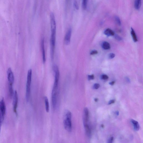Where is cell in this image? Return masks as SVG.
Instances as JSON below:
<instances>
[{"instance_id": "cell-1", "label": "cell", "mask_w": 143, "mask_h": 143, "mask_svg": "<svg viewBox=\"0 0 143 143\" xmlns=\"http://www.w3.org/2000/svg\"><path fill=\"white\" fill-rule=\"evenodd\" d=\"M72 117L71 113L67 111L66 113L63 123L65 129L69 132H71L72 131Z\"/></svg>"}, {"instance_id": "cell-2", "label": "cell", "mask_w": 143, "mask_h": 143, "mask_svg": "<svg viewBox=\"0 0 143 143\" xmlns=\"http://www.w3.org/2000/svg\"><path fill=\"white\" fill-rule=\"evenodd\" d=\"M32 70L31 69L28 72L27 82L26 86V99L27 102H28L30 97L31 86V82Z\"/></svg>"}, {"instance_id": "cell-3", "label": "cell", "mask_w": 143, "mask_h": 143, "mask_svg": "<svg viewBox=\"0 0 143 143\" xmlns=\"http://www.w3.org/2000/svg\"><path fill=\"white\" fill-rule=\"evenodd\" d=\"M56 34V33H52L50 40V55L52 60L54 58Z\"/></svg>"}, {"instance_id": "cell-4", "label": "cell", "mask_w": 143, "mask_h": 143, "mask_svg": "<svg viewBox=\"0 0 143 143\" xmlns=\"http://www.w3.org/2000/svg\"><path fill=\"white\" fill-rule=\"evenodd\" d=\"M51 30L52 32H56V25L54 14L51 13L50 14Z\"/></svg>"}, {"instance_id": "cell-5", "label": "cell", "mask_w": 143, "mask_h": 143, "mask_svg": "<svg viewBox=\"0 0 143 143\" xmlns=\"http://www.w3.org/2000/svg\"><path fill=\"white\" fill-rule=\"evenodd\" d=\"M13 110L14 112L17 114V108H18V93L16 91H15L13 95Z\"/></svg>"}, {"instance_id": "cell-6", "label": "cell", "mask_w": 143, "mask_h": 143, "mask_svg": "<svg viewBox=\"0 0 143 143\" xmlns=\"http://www.w3.org/2000/svg\"><path fill=\"white\" fill-rule=\"evenodd\" d=\"M8 78L9 84H13L14 82V75L12 71L11 68H8L7 71Z\"/></svg>"}, {"instance_id": "cell-7", "label": "cell", "mask_w": 143, "mask_h": 143, "mask_svg": "<svg viewBox=\"0 0 143 143\" xmlns=\"http://www.w3.org/2000/svg\"><path fill=\"white\" fill-rule=\"evenodd\" d=\"M6 108L5 102H4V99H2L1 101H0V110L3 119L4 120L6 113Z\"/></svg>"}, {"instance_id": "cell-8", "label": "cell", "mask_w": 143, "mask_h": 143, "mask_svg": "<svg viewBox=\"0 0 143 143\" xmlns=\"http://www.w3.org/2000/svg\"><path fill=\"white\" fill-rule=\"evenodd\" d=\"M72 32V30L71 28H70L68 30L66 34L64 39V42L65 44L67 45H68L70 43Z\"/></svg>"}, {"instance_id": "cell-9", "label": "cell", "mask_w": 143, "mask_h": 143, "mask_svg": "<svg viewBox=\"0 0 143 143\" xmlns=\"http://www.w3.org/2000/svg\"><path fill=\"white\" fill-rule=\"evenodd\" d=\"M89 119V111L87 108H85L84 109V116H83V122L84 125L87 124V122Z\"/></svg>"}, {"instance_id": "cell-10", "label": "cell", "mask_w": 143, "mask_h": 143, "mask_svg": "<svg viewBox=\"0 0 143 143\" xmlns=\"http://www.w3.org/2000/svg\"><path fill=\"white\" fill-rule=\"evenodd\" d=\"M44 39L42 40L41 42V48L42 49V59L43 63H44L46 61V57L45 51L44 49Z\"/></svg>"}, {"instance_id": "cell-11", "label": "cell", "mask_w": 143, "mask_h": 143, "mask_svg": "<svg viewBox=\"0 0 143 143\" xmlns=\"http://www.w3.org/2000/svg\"><path fill=\"white\" fill-rule=\"evenodd\" d=\"M131 123L133 125L134 129L136 131H138L140 129V125L138 122L132 119Z\"/></svg>"}, {"instance_id": "cell-12", "label": "cell", "mask_w": 143, "mask_h": 143, "mask_svg": "<svg viewBox=\"0 0 143 143\" xmlns=\"http://www.w3.org/2000/svg\"><path fill=\"white\" fill-rule=\"evenodd\" d=\"M84 126L86 135L87 136L89 137L91 135V131L90 128L87 124L84 125Z\"/></svg>"}, {"instance_id": "cell-13", "label": "cell", "mask_w": 143, "mask_h": 143, "mask_svg": "<svg viewBox=\"0 0 143 143\" xmlns=\"http://www.w3.org/2000/svg\"><path fill=\"white\" fill-rule=\"evenodd\" d=\"M104 34L108 37L114 36V32L110 29H106L104 32Z\"/></svg>"}, {"instance_id": "cell-14", "label": "cell", "mask_w": 143, "mask_h": 143, "mask_svg": "<svg viewBox=\"0 0 143 143\" xmlns=\"http://www.w3.org/2000/svg\"><path fill=\"white\" fill-rule=\"evenodd\" d=\"M141 5V0H135L134 2V7L136 9L139 10Z\"/></svg>"}, {"instance_id": "cell-15", "label": "cell", "mask_w": 143, "mask_h": 143, "mask_svg": "<svg viewBox=\"0 0 143 143\" xmlns=\"http://www.w3.org/2000/svg\"><path fill=\"white\" fill-rule=\"evenodd\" d=\"M45 103V108L46 111L48 112L49 111V104L47 97H44Z\"/></svg>"}, {"instance_id": "cell-16", "label": "cell", "mask_w": 143, "mask_h": 143, "mask_svg": "<svg viewBox=\"0 0 143 143\" xmlns=\"http://www.w3.org/2000/svg\"><path fill=\"white\" fill-rule=\"evenodd\" d=\"M102 46V48L105 50H109L110 48V44L108 42L106 41H104L103 42Z\"/></svg>"}, {"instance_id": "cell-17", "label": "cell", "mask_w": 143, "mask_h": 143, "mask_svg": "<svg viewBox=\"0 0 143 143\" xmlns=\"http://www.w3.org/2000/svg\"><path fill=\"white\" fill-rule=\"evenodd\" d=\"M131 35L132 37H133L134 41L135 42H137L138 40L135 31H134V30L132 28L131 29Z\"/></svg>"}, {"instance_id": "cell-18", "label": "cell", "mask_w": 143, "mask_h": 143, "mask_svg": "<svg viewBox=\"0 0 143 143\" xmlns=\"http://www.w3.org/2000/svg\"><path fill=\"white\" fill-rule=\"evenodd\" d=\"M87 0H82V7L83 9L85 10L86 9L87 7Z\"/></svg>"}, {"instance_id": "cell-19", "label": "cell", "mask_w": 143, "mask_h": 143, "mask_svg": "<svg viewBox=\"0 0 143 143\" xmlns=\"http://www.w3.org/2000/svg\"><path fill=\"white\" fill-rule=\"evenodd\" d=\"M115 21L119 25H121V22L120 18L118 16H116L115 17Z\"/></svg>"}, {"instance_id": "cell-20", "label": "cell", "mask_w": 143, "mask_h": 143, "mask_svg": "<svg viewBox=\"0 0 143 143\" xmlns=\"http://www.w3.org/2000/svg\"><path fill=\"white\" fill-rule=\"evenodd\" d=\"M3 121V119L2 116L1 111L0 110V128H1L2 122Z\"/></svg>"}, {"instance_id": "cell-21", "label": "cell", "mask_w": 143, "mask_h": 143, "mask_svg": "<svg viewBox=\"0 0 143 143\" xmlns=\"http://www.w3.org/2000/svg\"><path fill=\"white\" fill-rule=\"evenodd\" d=\"M101 78L102 80H106L108 79V77L106 75L103 74Z\"/></svg>"}, {"instance_id": "cell-22", "label": "cell", "mask_w": 143, "mask_h": 143, "mask_svg": "<svg viewBox=\"0 0 143 143\" xmlns=\"http://www.w3.org/2000/svg\"><path fill=\"white\" fill-rule=\"evenodd\" d=\"M100 87V85L97 83H96L94 85L93 87V88L95 89H97L99 88Z\"/></svg>"}, {"instance_id": "cell-23", "label": "cell", "mask_w": 143, "mask_h": 143, "mask_svg": "<svg viewBox=\"0 0 143 143\" xmlns=\"http://www.w3.org/2000/svg\"><path fill=\"white\" fill-rule=\"evenodd\" d=\"M74 5L75 7L77 10L79 9V7L77 2L76 1H75L74 3Z\"/></svg>"}, {"instance_id": "cell-24", "label": "cell", "mask_w": 143, "mask_h": 143, "mask_svg": "<svg viewBox=\"0 0 143 143\" xmlns=\"http://www.w3.org/2000/svg\"><path fill=\"white\" fill-rule=\"evenodd\" d=\"M115 56V55L114 53H111L109 55V57L110 59H112L114 58Z\"/></svg>"}, {"instance_id": "cell-25", "label": "cell", "mask_w": 143, "mask_h": 143, "mask_svg": "<svg viewBox=\"0 0 143 143\" xmlns=\"http://www.w3.org/2000/svg\"><path fill=\"white\" fill-rule=\"evenodd\" d=\"M94 79V76L93 75L88 76V79L89 80H93Z\"/></svg>"}, {"instance_id": "cell-26", "label": "cell", "mask_w": 143, "mask_h": 143, "mask_svg": "<svg viewBox=\"0 0 143 143\" xmlns=\"http://www.w3.org/2000/svg\"><path fill=\"white\" fill-rule=\"evenodd\" d=\"M98 53V52L97 50H94L92 51V52L90 53V54L91 55H94L97 54Z\"/></svg>"}, {"instance_id": "cell-27", "label": "cell", "mask_w": 143, "mask_h": 143, "mask_svg": "<svg viewBox=\"0 0 143 143\" xmlns=\"http://www.w3.org/2000/svg\"><path fill=\"white\" fill-rule=\"evenodd\" d=\"M115 37L116 39L118 40L121 41L122 40V38L120 36L117 35L115 36Z\"/></svg>"}, {"instance_id": "cell-28", "label": "cell", "mask_w": 143, "mask_h": 143, "mask_svg": "<svg viewBox=\"0 0 143 143\" xmlns=\"http://www.w3.org/2000/svg\"><path fill=\"white\" fill-rule=\"evenodd\" d=\"M114 138L113 137H111L108 141V143H111L113 142Z\"/></svg>"}, {"instance_id": "cell-29", "label": "cell", "mask_w": 143, "mask_h": 143, "mask_svg": "<svg viewBox=\"0 0 143 143\" xmlns=\"http://www.w3.org/2000/svg\"><path fill=\"white\" fill-rule=\"evenodd\" d=\"M115 102V100H111L108 102V104H110L113 103H114Z\"/></svg>"}, {"instance_id": "cell-30", "label": "cell", "mask_w": 143, "mask_h": 143, "mask_svg": "<svg viewBox=\"0 0 143 143\" xmlns=\"http://www.w3.org/2000/svg\"><path fill=\"white\" fill-rule=\"evenodd\" d=\"M115 83V82L114 81H113V82H110L109 83V84L111 85H114Z\"/></svg>"}, {"instance_id": "cell-31", "label": "cell", "mask_w": 143, "mask_h": 143, "mask_svg": "<svg viewBox=\"0 0 143 143\" xmlns=\"http://www.w3.org/2000/svg\"><path fill=\"white\" fill-rule=\"evenodd\" d=\"M126 80H127V82H130V80H129V78H126Z\"/></svg>"}, {"instance_id": "cell-32", "label": "cell", "mask_w": 143, "mask_h": 143, "mask_svg": "<svg viewBox=\"0 0 143 143\" xmlns=\"http://www.w3.org/2000/svg\"><path fill=\"white\" fill-rule=\"evenodd\" d=\"M98 99H97V98H96V99H95V101L96 102H98Z\"/></svg>"}, {"instance_id": "cell-33", "label": "cell", "mask_w": 143, "mask_h": 143, "mask_svg": "<svg viewBox=\"0 0 143 143\" xmlns=\"http://www.w3.org/2000/svg\"><path fill=\"white\" fill-rule=\"evenodd\" d=\"M116 114L117 115V116H118V115H119V112H116Z\"/></svg>"}, {"instance_id": "cell-34", "label": "cell", "mask_w": 143, "mask_h": 143, "mask_svg": "<svg viewBox=\"0 0 143 143\" xmlns=\"http://www.w3.org/2000/svg\"><path fill=\"white\" fill-rule=\"evenodd\" d=\"M101 127H104V125L102 124L101 125Z\"/></svg>"}]
</instances>
